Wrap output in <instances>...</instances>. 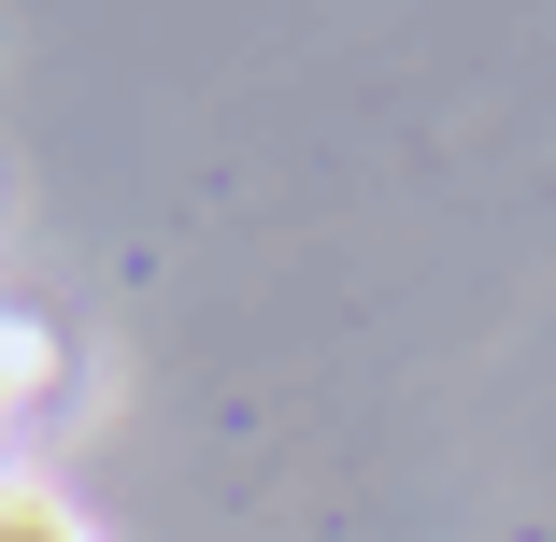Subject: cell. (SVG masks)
<instances>
[{"label": "cell", "mask_w": 556, "mask_h": 542, "mask_svg": "<svg viewBox=\"0 0 556 542\" xmlns=\"http://www.w3.org/2000/svg\"><path fill=\"white\" fill-rule=\"evenodd\" d=\"M29 400H58V329L43 314H0V414H29Z\"/></svg>", "instance_id": "1"}, {"label": "cell", "mask_w": 556, "mask_h": 542, "mask_svg": "<svg viewBox=\"0 0 556 542\" xmlns=\"http://www.w3.org/2000/svg\"><path fill=\"white\" fill-rule=\"evenodd\" d=\"M0 542H100V528H86L43 471H0Z\"/></svg>", "instance_id": "2"}, {"label": "cell", "mask_w": 556, "mask_h": 542, "mask_svg": "<svg viewBox=\"0 0 556 542\" xmlns=\"http://www.w3.org/2000/svg\"><path fill=\"white\" fill-rule=\"evenodd\" d=\"M0 471H15V414H0Z\"/></svg>", "instance_id": "3"}]
</instances>
